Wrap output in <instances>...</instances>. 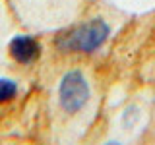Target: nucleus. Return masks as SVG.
Listing matches in <instances>:
<instances>
[{
  "mask_svg": "<svg viewBox=\"0 0 155 145\" xmlns=\"http://www.w3.org/2000/svg\"><path fill=\"white\" fill-rule=\"evenodd\" d=\"M109 37V25L103 19L95 18L91 21L80 25L74 31L66 33L58 39V47L64 50H80V52H91L99 48Z\"/></svg>",
  "mask_w": 155,
  "mask_h": 145,
  "instance_id": "f257e3e1",
  "label": "nucleus"
},
{
  "mask_svg": "<svg viewBox=\"0 0 155 145\" xmlns=\"http://www.w3.org/2000/svg\"><path fill=\"white\" fill-rule=\"evenodd\" d=\"M60 105L66 112H78L89 99V85L81 72H68L60 83Z\"/></svg>",
  "mask_w": 155,
  "mask_h": 145,
  "instance_id": "f03ea898",
  "label": "nucleus"
},
{
  "mask_svg": "<svg viewBox=\"0 0 155 145\" xmlns=\"http://www.w3.org/2000/svg\"><path fill=\"white\" fill-rule=\"evenodd\" d=\"M41 52V45H39L37 39L33 37H25V35H19L14 37L12 43H10V54L16 62L19 64H29L39 56Z\"/></svg>",
  "mask_w": 155,
  "mask_h": 145,
  "instance_id": "7ed1b4c3",
  "label": "nucleus"
},
{
  "mask_svg": "<svg viewBox=\"0 0 155 145\" xmlns=\"http://www.w3.org/2000/svg\"><path fill=\"white\" fill-rule=\"evenodd\" d=\"M18 93V85L12 79H0V103L12 101Z\"/></svg>",
  "mask_w": 155,
  "mask_h": 145,
  "instance_id": "20e7f679",
  "label": "nucleus"
}]
</instances>
